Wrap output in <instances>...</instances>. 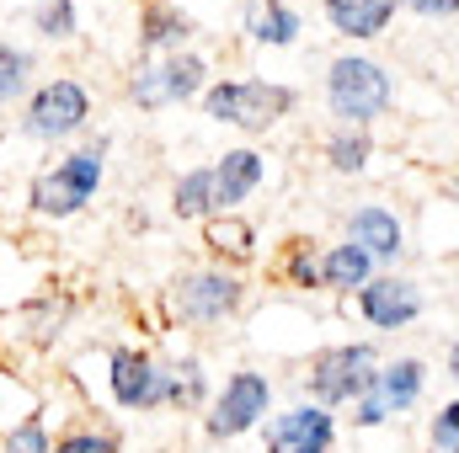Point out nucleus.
Returning <instances> with one entry per match:
<instances>
[{"label": "nucleus", "instance_id": "nucleus-16", "mask_svg": "<svg viewBox=\"0 0 459 453\" xmlns=\"http://www.w3.org/2000/svg\"><path fill=\"white\" fill-rule=\"evenodd\" d=\"M332 32H342L352 43H368V38H385L390 21H395V0H321Z\"/></svg>", "mask_w": 459, "mask_h": 453}, {"label": "nucleus", "instance_id": "nucleus-12", "mask_svg": "<svg viewBox=\"0 0 459 453\" xmlns=\"http://www.w3.org/2000/svg\"><path fill=\"white\" fill-rule=\"evenodd\" d=\"M347 240H352L368 261H395V256L406 251V225H401L395 209H385V203H363V209L347 214Z\"/></svg>", "mask_w": 459, "mask_h": 453}, {"label": "nucleus", "instance_id": "nucleus-31", "mask_svg": "<svg viewBox=\"0 0 459 453\" xmlns=\"http://www.w3.org/2000/svg\"><path fill=\"white\" fill-rule=\"evenodd\" d=\"M0 331H5V315H0Z\"/></svg>", "mask_w": 459, "mask_h": 453}, {"label": "nucleus", "instance_id": "nucleus-21", "mask_svg": "<svg viewBox=\"0 0 459 453\" xmlns=\"http://www.w3.org/2000/svg\"><path fill=\"white\" fill-rule=\"evenodd\" d=\"M70 294H43V299H27V310H22V331L32 346H54V337L65 331V321H70Z\"/></svg>", "mask_w": 459, "mask_h": 453}, {"label": "nucleus", "instance_id": "nucleus-8", "mask_svg": "<svg viewBox=\"0 0 459 453\" xmlns=\"http://www.w3.org/2000/svg\"><path fill=\"white\" fill-rule=\"evenodd\" d=\"M246 304V283L225 267H198L171 283V315L187 326H220Z\"/></svg>", "mask_w": 459, "mask_h": 453}, {"label": "nucleus", "instance_id": "nucleus-30", "mask_svg": "<svg viewBox=\"0 0 459 453\" xmlns=\"http://www.w3.org/2000/svg\"><path fill=\"white\" fill-rule=\"evenodd\" d=\"M401 5L428 16V21H455V11H459V0H401Z\"/></svg>", "mask_w": 459, "mask_h": 453}, {"label": "nucleus", "instance_id": "nucleus-3", "mask_svg": "<svg viewBox=\"0 0 459 453\" xmlns=\"http://www.w3.org/2000/svg\"><path fill=\"white\" fill-rule=\"evenodd\" d=\"M294 102H299V91L278 86V81H214V86H204V117L230 123L240 133L278 128L283 117L294 113Z\"/></svg>", "mask_w": 459, "mask_h": 453}, {"label": "nucleus", "instance_id": "nucleus-26", "mask_svg": "<svg viewBox=\"0 0 459 453\" xmlns=\"http://www.w3.org/2000/svg\"><path fill=\"white\" fill-rule=\"evenodd\" d=\"M32 21H38V38H43V43H70V38L81 32V27H75V0H43Z\"/></svg>", "mask_w": 459, "mask_h": 453}, {"label": "nucleus", "instance_id": "nucleus-23", "mask_svg": "<svg viewBox=\"0 0 459 453\" xmlns=\"http://www.w3.org/2000/svg\"><path fill=\"white\" fill-rule=\"evenodd\" d=\"M368 160H374V139H368V128H337V133L326 139V166H332L337 176H358V171H368Z\"/></svg>", "mask_w": 459, "mask_h": 453}, {"label": "nucleus", "instance_id": "nucleus-29", "mask_svg": "<svg viewBox=\"0 0 459 453\" xmlns=\"http://www.w3.org/2000/svg\"><path fill=\"white\" fill-rule=\"evenodd\" d=\"M428 438H433V453H459V406H438V416H433V427H428Z\"/></svg>", "mask_w": 459, "mask_h": 453}, {"label": "nucleus", "instance_id": "nucleus-2", "mask_svg": "<svg viewBox=\"0 0 459 453\" xmlns=\"http://www.w3.org/2000/svg\"><path fill=\"white\" fill-rule=\"evenodd\" d=\"M326 107L342 128H368L395 107V75L368 54H337L326 64Z\"/></svg>", "mask_w": 459, "mask_h": 453}, {"label": "nucleus", "instance_id": "nucleus-15", "mask_svg": "<svg viewBox=\"0 0 459 453\" xmlns=\"http://www.w3.org/2000/svg\"><path fill=\"white\" fill-rule=\"evenodd\" d=\"M422 384H428V363H422V357H395V363H379L368 395H374L390 416H401V411H411V406L422 400Z\"/></svg>", "mask_w": 459, "mask_h": 453}, {"label": "nucleus", "instance_id": "nucleus-4", "mask_svg": "<svg viewBox=\"0 0 459 453\" xmlns=\"http://www.w3.org/2000/svg\"><path fill=\"white\" fill-rule=\"evenodd\" d=\"M379 373V352L374 341H342V346H326L310 357V373H305V389H310V406H352L358 395H368Z\"/></svg>", "mask_w": 459, "mask_h": 453}, {"label": "nucleus", "instance_id": "nucleus-1", "mask_svg": "<svg viewBox=\"0 0 459 453\" xmlns=\"http://www.w3.org/2000/svg\"><path fill=\"white\" fill-rule=\"evenodd\" d=\"M102 176H108V139L81 144L65 160H54L48 171H38L32 187H27V203H32L38 219H75L97 198Z\"/></svg>", "mask_w": 459, "mask_h": 453}, {"label": "nucleus", "instance_id": "nucleus-9", "mask_svg": "<svg viewBox=\"0 0 459 453\" xmlns=\"http://www.w3.org/2000/svg\"><path fill=\"white\" fill-rule=\"evenodd\" d=\"M262 449L267 453H332L337 449V416L326 406H289L278 416H267L262 427Z\"/></svg>", "mask_w": 459, "mask_h": 453}, {"label": "nucleus", "instance_id": "nucleus-7", "mask_svg": "<svg viewBox=\"0 0 459 453\" xmlns=\"http://www.w3.org/2000/svg\"><path fill=\"white\" fill-rule=\"evenodd\" d=\"M267 416H273V379L256 373V368H235L225 379V389L214 395V406H209L204 432L214 443H230V438H246L251 427H262Z\"/></svg>", "mask_w": 459, "mask_h": 453}, {"label": "nucleus", "instance_id": "nucleus-20", "mask_svg": "<svg viewBox=\"0 0 459 453\" xmlns=\"http://www.w3.org/2000/svg\"><path fill=\"white\" fill-rule=\"evenodd\" d=\"M204 245H209L214 256H230V261H251L256 229L246 225L240 214H209V219H204Z\"/></svg>", "mask_w": 459, "mask_h": 453}, {"label": "nucleus", "instance_id": "nucleus-25", "mask_svg": "<svg viewBox=\"0 0 459 453\" xmlns=\"http://www.w3.org/2000/svg\"><path fill=\"white\" fill-rule=\"evenodd\" d=\"M27 81H32V54L0 43V107L22 102V97H27Z\"/></svg>", "mask_w": 459, "mask_h": 453}, {"label": "nucleus", "instance_id": "nucleus-11", "mask_svg": "<svg viewBox=\"0 0 459 453\" xmlns=\"http://www.w3.org/2000/svg\"><path fill=\"white\" fill-rule=\"evenodd\" d=\"M108 389L123 411H155L166 406V389H160V363L139 346H117L108 357Z\"/></svg>", "mask_w": 459, "mask_h": 453}, {"label": "nucleus", "instance_id": "nucleus-28", "mask_svg": "<svg viewBox=\"0 0 459 453\" xmlns=\"http://www.w3.org/2000/svg\"><path fill=\"white\" fill-rule=\"evenodd\" d=\"M48 453H117V432H108V427H75L59 443H48Z\"/></svg>", "mask_w": 459, "mask_h": 453}, {"label": "nucleus", "instance_id": "nucleus-19", "mask_svg": "<svg viewBox=\"0 0 459 453\" xmlns=\"http://www.w3.org/2000/svg\"><path fill=\"white\" fill-rule=\"evenodd\" d=\"M160 389H166V406H177V411H198V406H204V389H209L204 363H198V357L160 363Z\"/></svg>", "mask_w": 459, "mask_h": 453}, {"label": "nucleus", "instance_id": "nucleus-24", "mask_svg": "<svg viewBox=\"0 0 459 453\" xmlns=\"http://www.w3.org/2000/svg\"><path fill=\"white\" fill-rule=\"evenodd\" d=\"M278 278L289 283V288H321V267H316V251H310V240H289L283 245V261H278Z\"/></svg>", "mask_w": 459, "mask_h": 453}, {"label": "nucleus", "instance_id": "nucleus-10", "mask_svg": "<svg viewBox=\"0 0 459 453\" xmlns=\"http://www.w3.org/2000/svg\"><path fill=\"white\" fill-rule=\"evenodd\" d=\"M358 315L374 326V331H406L422 321V288L411 278H395V272H374L363 288H358Z\"/></svg>", "mask_w": 459, "mask_h": 453}, {"label": "nucleus", "instance_id": "nucleus-5", "mask_svg": "<svg viewBox=\"0 0 459 453\" xmlns=\"http://www.w3.org/2000/svg\"><path fill=\"white\" fill-rule=\"evenodd\" d=\"M204 86H209L204 54L182 48V54H166V59H144L128 75V102L144 107V113H166V107H182V102L204 97Z\"/></svg>", "mask_w": 459, "mask_h": 453}, {"label": "nucleus", "instance_id": "nucleus-17", "mask_svg": "<svg viewBox=\"0 0 459 453\" xmlns=\"http://www.w3.org/2000/svg\"><path fill=\"white\" fill-rule=\"evenodd\" d=\"M246 32L267 48H289L299 38V11L289 0H251L246 5Z\"/></svg>", "mask_w": 459, "mask_h": 453}, {"label": "nucleus", "instance_id": "nucleus-22", "mask_svg": "<svg viewBox=\"0 0 459 453\" xmlns=\"http://www.w3.org/2000/svg\"><path fill=\"white\" fill-rule=\"evenodd\" d=\"M171 214H177V219H209V214H214V176H209V166H193V171L177 176V187H171Z\"/></svg>", "mask_w": 459, "mask_h": 453}, {"label": "nucleus", "instance_id": "nucleus-13", "mask_svg": "<svg viewBox=\"0 0 459 453\" xmlns=\"http://www.w3.org/2000/svg\"><path fill=\"white\" fill-rule=\"evenodd\" d=\"M209 176H214V214H235V209L267 182V160L240 144V150H225V155L209 166Z\"/></svg>", "mask_w": 459, "mask_h": 453}, {"label": "nucleus", "instance_id": "nucleus-18", "mask_svg": "<svg viewBox=\"0 0 459 453\" xmlns=\"http://www.w3.org/2000/svg\"><path fill=\"white\" fill-rule=\"evenodd\" d=\"M316 267H321V288H332V294H352V288H363L374 278V261L352 240L326 245V256H316Z\"/></svg>", "mask_w": 459, "mask_h": 453}, {"label": "nucleus", "instance_id": "nucleus-14", "mask_svg": "<svg viewBox=\"0 0 459 453\" xmlns=\"http://www.w3.org/2000/svg\"><path fill=\"white\" fill-rule=\"evenodd\" d=\"M187 38H193V21H187L182 5H171V0H150V5L139 11V54H144V59L182 54Z\"/></svg>", "mask_w": 459, "mask_h": 453}, {"label": "nucleus", "instance_id": "nucleus-27", "mask_svg": "<svg viewBox=\"0 0 459 453\" xmlns=\"http://www.w3.org/2000/svg\"><path fill=\"white\" fill-rule=\"evenodd\" d=\"M0 453H48V427H43V416H38V411L22 416V422L0 438Z\"/></svg>", "mask_w": 459, "mask_h": 453}, {"label": "nucleus", "instance_id": "nucleus-6", "mask_svg": "<svg viewBox=\"0 0 459 453\" xmlns=\"http://www.w3.org/2000/svg\"><path fill=\"white\" fill-rule=\"evenodd\" d=\"M91 117V91L70 75H54L43 81L32 97H27V113H22V133L38 139V144H65L86 128Z\"/></svg>", "mask_w": 459, "mask_h": 453}]
</instances>
